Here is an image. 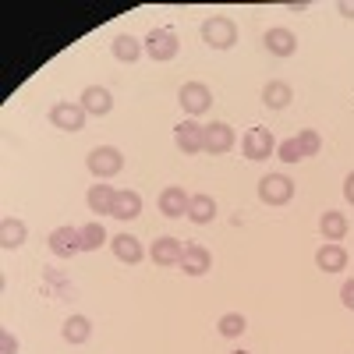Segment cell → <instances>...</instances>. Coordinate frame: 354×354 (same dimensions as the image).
Listing matches in <instances>:
<instances>
[{
    "label": "cell",
    "mask_w": 354,
    "mask_h": 354,
    "mask_svg": "<svg viewBox=\"0 0 354 354\" xmlns=\"http://www.w3.org/2000/svg\"><path fill=\"white\" fill-rule=\"evenodd\" d=\"M138 213H142V195L131 192V188L117 192V198H113V213H110V216H117V220H135Z\"/></svg>",
    "instance_id": "19"
},
{
    "label": "cell",
    "mask_w": 354,
    "mask_h": 354,
    "mask_svg": "<svg viewBox=\"0 0 354 354\" xmlns=\"http://www.w3.org/2000/svg\"><path fill=\"white\" fill-rule=\"evenodd\" d=\"M337 11H340L344 18H354V4H351V0H337Z\"/></svg>",
    "instance_id": "34"
},
{
    "label": "cell",
    "mask_w": 354,
    "mask_h": 354,
    "mask_svg": "<svg viewBox=\"0 0 354 354\" xmlns=\"http://www.w3.org/2000/svg\"><path fill=\"white\" fill-rule=\"evenodd\" d=\"M315 266H319L322 273H340V270H347V252H344V245L326 241V245L315 252Z\"/></svg>",
    "instance_id": "15"
},
{
    "label": "cell",
    "mask_w": 354,
    "mask_h": 354,
    "mask_svg": "<svg viewBox=\"0 0 354 354\" xmlns=\"http://www.w3.org/2000/svg\"><path fill=\"white\" fill-rule=\"evenodd\" d=\"M283 8H287V11H298V15H301V11H308V0H287Z\"/></svg>",
    "instance_id": "33"
},
{
    "label": "cell",
    "mask_w": 354,
    "mask_h": 354,
    "mask_svg": "<svg viewBox=\"0 0 354 354\" xmlns=\"http://www.w3.org/2000/svg\"><path fill=\"white\" fill-rule=\"evenodd\" d=\"M259 198L266 205H287L294 198V181L287 174H266L259 181Z\"/></svg>",
    "instance_id": "4"
},
{
    "label": "cell",
    "mask_w": 354,
    "mask_h": 354,
    "mask_svg": "<svg viewBox=\"0 0 354 354\" xmlns=\"http://www.w3.org/2000/svg\"><path fill=\"white\" fill-rule=\"evenodd\" d=\"M181 270L185 277H205L213 270V255L205 245H185V255H181Z\"/></svg>",
    "instance_id": "12"
},
{
    "label": "cell",
    "mask_w": 354,
    "mask_h": 354,
    "mask_svg": "<svg viewBox=\"0 0 354 354\" xmlns=\"http://www.w3.org/2000/svg\"><path fill=\"white\" fill-rule=\"evenodd\" d=\"M298 142H301L305 160H308V156H319V149H322V138H319V131H312V128H305V131L298 135Z\"/></svg>",
    "instance_id": "29"
},
{
    "label": "cell",
    "mask_w": 354,
    "mask_h": 354,
    "mask_svg": "<svg viewBox=\"0 0 354 354\" xmlns=\"http://www.w3.org/2000/svg\"><path fill=\"white\" fill-rule=\"evenodd\" d=\"M110 245H113V255L121 259V262H128V266H138L142 262V241L138 238H131V234H117V238H110Z\"/></svg>",
    "instance_id": "17"
},
{
    "label": "cell",
    "mask_w": 354,
    "mask_h": 354,
    "mask_svg": "<svg viewBox=\"0 0 354 354\" xmlns=\"http://www.w3.org/2000/svg\"><path fill=\"white\" fill-rule=\"evenodd\" d=\"M85 110L82 103H71V100H61V103H53L50 110V124L53 128H61V131H82L85 128Z\"/></svg>",
    "instance_id": "6"
},
{
    "label": "cell",
    "mask_w": 354,
    "mask_h": 354,
    "mask_svg": "<svg viewBox=\"0 0 354 354\" xmlns=\"http://www.w3.org/2000/svg\"><path fill=\"white\" fill-rule=\"evenodd\" d=\"M85 163H88V170H93L100 181H106V177L124 170V156H121V149H113V145H96Z\"/></svg>",
    "instance_id": "3"
},
{
    "label": "cell",
    "mask_w": 354,
    "mask_h": 354,
    "mask_svg": "<svg viewBox=\"0 0 354 354\" xmlns=\"http://www.w3.org/2000/svg\"><path fill=\"white\" fill-rule=\"evenodd\" d=\"M234 354H248V351H234Z\"/></svg>",
    "instance_id": "35"
},
{
    "label": "cell",
    "mask_w": 354,
    "mask_h": 354,
    "mask_svg": "<svg viewBox=\"0 0 354 354\" xmlns=\"http://www.w3.org/2000/svg\"><path fill=\"white\" fill-rule=\"evenodd\" d=\"M262 43H266V50H270L273 57H290L294 50H298V36H294L290 28H283V25L270 28V32L262 36Z\"/></svg>",
    "instance_id": "14"
},
{
    "label": "cell",
    "mask_w": 354,
    "mask_h": 354,
    "mask_svg": "<svg viewBox=\"0 0 354 354\" xmlns=\"http://www.w3.org/2000/svg\"><path fill=\"white\" fill-rule=\"evenodd\" d=\"M25 238H28V227H25L21 220L8 216L4 223H0V248H4V252L21 248V245H25Z\"/></svg>",
    "instance_id": "18"
},
{
    "label": "cell",
    "mask_w": 354,
    "mask_h": 354,
    "mask_svg": "<svg viewBox=\"0 0 354 354\" xmlns=\"http://www.w3.org/2000/svg\"><path fill=\"white\" fill-rule=\"evenodd\" d=\"M202 43L213 46V50H230L238 43V25H234V18H227V15L205 18L202 21Z\"/></svg>",
    "instance_id": "1"
},
{
    "label": "cell",
    "mask_w": 354,
    "mask_h": 354,
    "mask_svg": "<svg viewBox=\"0 0 354 354\" xmlns=\"http://www.w3.org/2000/svg\"><path fill=\"white\" fill-rule=\"evenodd\" d=\"M61 337H64L68 344H85L88 337H93V322H88L85 315H71V319L64 322Z\"/></svg>",
    "instance_id": "25"
},
{
    "label": "cell",
    "mask_w": 354,
    "mask_h": 354,
    "mask_svg": "<svg viewBox=\"0 0 354 354\" xmlns=\"http://www.w3.org/2000/svg\"><path fill=\"white\" fill-rule=\"evenodd\" d=\"M174 142H177V149H181L185 156L202 153V145H205V124H198V121H181V124L174 128Z\"/></svg>",
    "instance_id": "8"
},
{
    "label": "cell",
    "mask_w": 354,
    "mask_h": 354,
    "mask_svg": "<svg viewBox=\"0 0 354 354\" xmlns=\"http://www.w3.org/2000/svg\"><path fill=\"white\" fill-rule=\"evenodd\" d=\"M177 103L185 106L188 117H198L213 106V93H209V85L205 82H185L181 85V93H177Z\"/></svg>",
    "instance_id": "5"
},
{
    "label": "cell",
    "mask_w": 354,
    "mask_h": 354,
    "mask_svg": "<svg viewBox=\"0 0 354 354\" xmlns=\"http://www.w3.org/2000/svg\"><path fill=\"white\" fill-rule=\"evenodd\" d=\"M0 354H18V337H11V333L0 337Z\"/></svg>",
    "instance_id": "31"
},
{
    "label": "cell",
    "mask_w": 354,
    "mask_h": 354,
    "mask_svg": "<svg viewBox=\"0 0 354 354\" xmlns=\"http://www.w3.org/2000/svg\"><path fill=\"white\" fill-rule=\"evenodd\" d=\"M149 255H153L156 266H181L185 248H181V241H177V238H156L153 248H149Z\"/></svg>",
    "instance_id": "16"
},
{
    "label": "cell",
    "mask_w": 354,
    "mask_h": 354,
    "mask_svg": "<svg viewBox=\"0 0 354 354\" xmlns=\"http://www.w3.org/2000/svg\"><path fill=\"white\" fill-rule=\"evenodd\" d=\"M142 50H145V43H138V39L128 36V32H121V36L113 39V57H117L121 64H135L138 57H142Z\"/></svg>",
    "instance_id": "23"
},
{
    "label": "cell",
    "mask_w": 354,
    "mask_h": 354,
    "mask_svg": "<svg viewBox=\"0 0 354 354\" xmlns=\"http://www.w3.org/2000/svg\"><path fill=\"white\" fill-rule=\"evenodd\" d=\"M241 149H245V156L248 160H270L273 153H277V138H273V131L270 128H252L245 138H241Z\"/></svg>",
    "instance_id": "7"
},
{
    "label": "cell",
    "mask_w": 354,
    "mask_h": 354,
    "mask_svg": "<svg viewBox=\"0 0 354 354\" xmlns=\"http://www.w3.org/2000/svg\"><path fill=\"white\" fill-rule=\"evenodd\" d=\"M213 216H216L213 195H192V202H188V220H192V223H213Z\"/></svg>",
    "instance_id": "24"
},
{
    "label": "cell",
    "mask_w": 354,
    "mask_h": 354,
    "mask_svg": "<svg viewBox=\"0 0 354 354\" xmlns=\"http://www.w3.org/2000/svg\"><path fill=\"white\" fill-rule=\"evenodd\" d=\"M78 103H82V110H85V113H93V117H106V113L113 110V96L106 93L103 85H85Z\"/></svg>",
    "instance_id": "13"
},
{
    "label": "cell",
    "mask_w": 354,
    "mask_h": 354,
    "mask_svg": "<svg viewBox=\"0 0 354 354\" xmlns=\"http://www.w3.org/2000/svg\"><path fill=\"white\" fill-rule=\"evenodd\" d=\"M340 301H344V308L354 312V280H347V283L340 287Z\"/></svg>",
    "instance_id": "30"
},
{
    "label": "cell",
    "mask_w": 354,
    "mask_h": 354,
    "mask_svg": "<svg viewBox=\"0 0 354 354\" xmlns=\"http://www.w3.org/2000/svg\"><path fill=\"white\" fill-rule=\"evenodd\" d=\"M50 252L57 259H71L82 252V227H57L50 230Z\"/></svg>",
    "instance_id": "9"
},
{
    "label": "cell",
    "mask_w": 354,
    "mask_h": 354,
    "mask_svg": "<svg viewBox=\"0 0 354 354\" xmlns=\"http://www.w3.org/2000/svg\"><path fill=\"white\" fill-rule=\"evenodd\" d=\"M103 241H106L103 223H85V227H82V252H96Z\"/></svg>",
    "instance_id": "27"
},
{
    "label": "cell",
    "mask_w": 354,
    "mask_h": 354,
    "mask_svg": "<svg viewBox=\"0 0 354 354\" xmlns=\"http://www.w3.org/2000/svg\"><path fill=\"white\" fill-rule=\"evenodd\" d=\"M188 202H192V195H188L181 185H167V188L160 192V213L170 216V220L188 216Z\"/></svg>",
    "instance_id": "11"
},
{
    "label": "cell",
    "mask_w": 354,
    "mask_h": 354,
    "mask_svg": "<svg viewBox=\"0 0 354 354\" xmlns=\"http://www.w3.org/2000/svg\"><path fill=\"white\" fill-rule=\"evenodd\" d=\"M113 198H117V192L110 185H93V188H88V195H85L88 209L100 213V216H110L113 213Z\"/></svg>",
    "instance_id": "20"
},
{
    "label": "cell",
    "mask_w": 354,
    "mask_h": 354,
    "mask_svg": "<svg viewBox=\"0 0 354 354\" xmlns=\"http://www.w3.org/2000/svg\"><path fill=\"white\" fill-rule=\"evenodd\" d=\"M319 230H322V238H326V241L340 245L344 234H347V216L337 213V209H326V213H322V220H319Z\"/></svg>",
    "instance_id": "21"
},
{
    "label": "cell",
    "mask_w": 354,
    "mask_h": 354,
    "mask_svg": "<svg viewBox=\"0 0 354 354\" xmlns=\"http://www.w3.org/2000/svg\"><path fill=\"white\" fill-rule=\"evenodd\" d=\"M277 156H280L283 163H298V160H305L301 142H298V138H283V142L277 145Z\"/></svg>",
    "instance_id": "28"
},
{
    "label": "cell",
    "mask_w": 354,
    "mask_h": 354,
    "mask_svg": "<svg viewBox=\"0 0 354 354\" xmlns=\"http://www.w3.org/2000/svg\"><path fill=\"white\" fill-rule=\"evenodd\" d=\"M344 198H347V202L354 205V170H351V174L344 177Z\"/></svg>",
    "instance_id": "32"
},
{
    "label": "cell",
    "mask_w": 354,
    "mask_h": 354,
    "mask_svg": "<svg viewBox=\"0 0 354 354\" xmlns=\"http://www.w3.org/2000/svg\"><path fill=\"white\" fill-rule=\"evenodd\" d=\"M290 100H294V88H290L287 82H266V88H262V103L270 106V110H283Z\"/></svg>",
    "instance_id": "22"
},
{
    "label": "cell",
    "mask_w": 354,
    "mask_h": 354,
    "mask_svg": "<svg viewBox=\"0 0 354 354\" xmlns=\"http://www.w3.org/2000/svg\"><path fill=\"white\" fill-rule=\"evenodd\" d=\"M220 337H227V340H234V337H241L245 330H248V319L241 315V312H227V315H220Z\"/></svg>",
    "instance_id": "26"
},
{
    "label": "cell",
    "mask_w": 354,
    "mask_h": 354,
    "mask_svg": "<svg viewBox=\"0 0 354 354\" xmlns=\"http://www.w3.org/2000/svg\"><path fill=\"white\" fill-rule=\"evenodd\" d=\"M177 50H181V43H177V32H174V28H153V32L145 36V53H149L156 64L174 61Z\"/></svg>",
    "instance_id": "2"
},
{
    "label": "cell",
    "mask_w": 354,
    "mask_h": 354,
    "mask_svg": "<svg viewBox=\"0 0 354 354\" xmlns=\"http://www.w3.org/2000/svg\"><path fill=\"white\" fill-rule=\"evenodd\" d=\"M234 142H238L234 128L223 124V121H213V124H205V145H202V153H213V156L230 153V149H234Z\"/></svg>",
    "instance_id": "10"
}]
</instances>
